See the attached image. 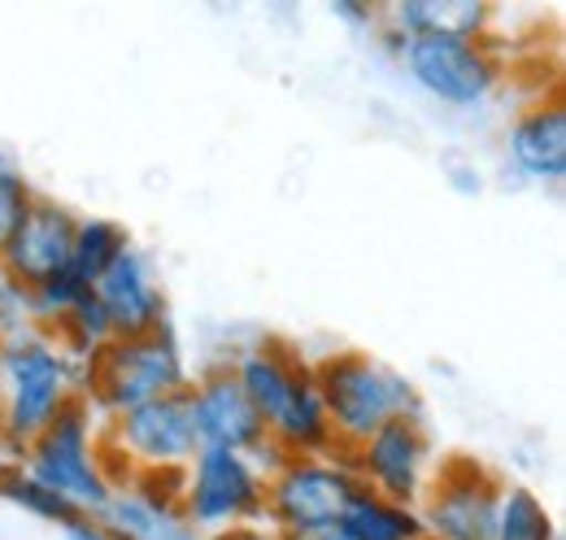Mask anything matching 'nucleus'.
<instances>
[{
  "mask_svg": "<svg viewBox=\"0 0 566 540\" xmlns=\"http://www.w3.org/2000/svg\"><path fill=\"white\" fill-rule=\"evenodd\" d=\"M227 366L235 371L244 397L253 402L262 427H266V445L280 458L332 454L336 449L323 402H318L310 357H301L283 340H258L244 353H235Z\"/></svg>",
  "mask_w": 566,
  "mask_h": 540,
  "instance_id": "1",
  "label": "nucleus"
},
{
  "mask_svg": "<svg viewBox=\"0 0 566 540\" xmlns=\"http://www.w3.org/2000/svg\"><path fill=\"white\" fill-rule=\"evenodd\" d=\"M87 397V362L40 328L4 336L0 362V440L22 454L66 405Z\"/></svg>",
  "mask_w": 566,
  "mask_h": 540,
  "instance_id": "2",
  "label": "nucleus"
},
{
  "mask_svg": "<svg viewBox=\"0 0 566 540\" xmlns=\"http://www.w3.org/2000/svg\"><path fill=\"white\" fill-rule=\"evenodd\" d=\"M314 384H318V402L327 414L336 454H354L384 423L419 414L415 384L361 349H336V353L318 357Z\"/></svg>",
  "mask_w": 566,
  "mask_h": 540,
  "instance_id": "3",
  "label": "nucleus"
},
{
  "mask_svg": "<svg viewBox=\"0 0 566 540\" xmlns=\"http://www.w3.org/2000/svg\"><path fill=\"white\" fill-rule=\"evenodd\" d=\"M18 467L83 515H101L114 497V479L105 471V418L87 397L66 405L18 454Z\"/></svg>",
  "mask_w": 566,
  "mask_h": 540,
  "instance_id": "4",
  "label": "nucleus"
},
{
  "mask_svg": "<svg viewBox=\"0 0 566 540\" xmlns=\"http://www.w3.org/2000/svg\"><path fill=\"white\" fill-rule=\"evenodd\" d=\"M280 454H235V449H197L184 467L179 519L197 537H218L240 523H262L266 515V475Z\"/></svg>",
  "mask_w": 566,
  "mask_h": 540,
  "instance_id": "5",
  "label": "nucleus"
},
{
  "mask_svg": "<svg viewBox=\"0 0 566 540\" xmlns=\"http://www.w3.org/2000/svg\"><path fill=\"white\" fill-rule=\"evenodd\" d=\"M192 375H188L184 349L170 328L148 332V336H114L87 362V405L101 418L184 393Z\"/></svg>",
  "mask_w": 566,
  "mask_h": 540,
  "instance_id": "6",
  "label": "nucleus"
},
{
  "mask_svg": "<svg viewBox=\"0 0 566 540\" xmlns=\"http://www.w3.org/2000/svg\"><path fill=\"white\" fill-rule=\"evenodd\" d=\"M357 475L345 454H301V458H275L266 475V515L283 540L314 537L340 523L357 497Z\"/></svg>",
  "mask_w": 566,
  "mask_h": 540,
  "instance_id": "7",
  "label": "nucleus"
},
{
  "mask_svg": "<svg viewBox=\"0 0 566 540\" xmlns=\"http://www.w3.org/2000/svg\"><path fill=\"white\" fill-rule=\"evenodd\" d=\"M384 40L406 74L449 110H480L501 87V53L489 40H462V35H401L397 27H384Z\"/></svg>",
  "mask_w": 566,
  "mask_h": 540,
  "instance_id": "8",
  "label": "nucleus"
},
{
  "mask_svg": "<svg viewBox=\"0 0 566 540\" xmlns=\"http://www.w3.org/2000/svg\"><path fill=\"white\" fill-rule=\"evenodd\" d=\"M197 449L201 440L188 414V388L105 418V471L114 479V492L136 475L184 471Z\"/></svg>",
  "mask_w": 566,
  "mask_h": 540,
  "instance_id": "9",
  "label": "nucleus"
},
{
  "mask_svg": "<svg viewBox=\"0 0 566 540\" xmlns=\"http://www.w3.org/2000/svg\"><path fill=\"white\" fill-rule=\"evenodd\" d=\"M505 479L475 458H440L419 510L423 540H493Z\"/></svg>",
  "mask_w": 566,
  "mask_h": 540,
  "instance_id": "10",
  "label": "nucleus"
},
{
  "mask_svg": "<svg viewBox=\"0 0 566 540\" xmlns=\"http://www.w3.org/2000/svg\"><path fill=\"white\" fill-rule=\"evenodd\" d=\"M345 458H349L357 484L366 492L388 497L397 506H419L431 475H436V463H440V454H436V445H431L423 427V414L384 423Z\"/></svg>",
  "mask_w": 566,
  "mask_h": 540,
  "instance_id": "11",
  "label": "nucleus"
},
{
  "mask_svg": "<svg viewBox=\"0 0 566 540\" xmlns=\"http://www.w3.org/2000/svg\"><path fill=\"white\" fill-rule=\"evenodd\" d=\"M188 414H192L201 449H235V454L271 449L258 409L244 397V388L227 362L201 371V380L188 384Z\"/></svg>",
  "mask_w": 566,
  "mask_h": 540,
  "instance_id": "12",
  "label": "nucleus"
},
{
  "mask_svg": "<svg viewBox=\"0 0 566 540\" xmlns=\"http://www.w3.org/2000/svg\"><path fill=\"white\" fill-rule=\"evenodd\" d=\"M74 227H78V214H71L66 205L49 201L35 193L31 209L22 214V222L13 227L4 253H0V270L22 288H40L49 283L53 274L71 267V249H74Z\"/></svg>",
  "mask_w": 566,
  "mask_h": 540,
  "instance_id": "13",
  "label": "nucleus"
},
{
  "mask_svg": "<svg viewBox=\"0 0 566 540\" xmlns=\"http://www.w3.org/2000/svg\"><path fill=\"white\" fill-rule=\"evenodd\" d=\"M96 301L109 314L114 336H148L166 328V292L140 249H123V258L96 279Z\"/></svg>",
  "mask_w": 566,
  "mask_h": 540,
  "instance_id": "14",
  "label": "nucleus"
},
{
  "mask_svg": "<svg viewBox=\"0 0 566 540\" xmlns=\"http://www.w3.org/2000/svg\"><path fill=\"white\" fill-rule=\"evenodd\" d=\"M505 153L514 170L532 184H563L566 179V110L558 96L532 101L505 132Z\"/></svg>",
  "mask_w": 566,
  "mask_h": 540,
  "instance_id": "15",
  "label": "nucleus"
},
{
  "mask_svg": "<svg viewBox=\"0 0 566 540\" xmlns=\"http://www.w3.org/2000/svg\"><path fill=\"white\" fill-rule=\"evenodd\" d=\"M388 18L401 35H462V40H489L493 4L480 0H406L392 4Z\"/></svg>",
  "mask_w": 566,
  "mask_h": 540,
  "instance_id": "16",
  "label": "nucleus"
},
{
  "mask_svg": "<svg viewBox=\"0 0 566 540\" xmlns=\"http://www.w3.org/2000/svg\"><path fill=\"white\" fill-rule=\"evenodd\" d=\"M349 540H423L419 528V510L415 506H397L388 497H375L366 488H357L349 510L336 523Z\"/></svg>",
  "mask_w": 566,
  "mask_h": 540,
  "instance_id": "17",
  "label": "nucleus"
},
{
  "mask_svg": "<svg viewBox=\"0 0 566 540\" xmlns=\"http://www.w3.org/2000/svg\"><path fill=\"white\" fill-rule=\"evenodd\" d=\"M123 249H132L127 227L109 222V218H78L71 249V274L83 288H96V279L123 258Z\"/></svg>",
  "mask_w": 566,
  "mask_h": 540,
  "instance_id": "18",
  "label": "nucleus"
},
{
  "mask_svg": "<svg viewBox=\"0 0 566 540\" xmlns=\"http://www.w3.org/2000/svg\"><path fill=\"white\" fill-rule=\"evenodd\" d=\"M493 540H558V528H554L549 506L527 484H505Z\"/></svg>",
  "mask_w": 566,
  "mask_h": 540,
  "instance_id": "19",
  "label": "nucleus"
},
{
  "mask_svg": "<svg viewBox=\"0 0 566 540\" xmlns=\"http://www.w3.org/2000/svg\"><path fill=\"white\" fill-rule=\"evenodd\" d=\"M0 497H9L13 506H22V510H31L35 519H49V523H57V528L74 515V506H66V501H62L57 492H49L44 484H35L22 467L0 471Z\"/></svg>",
  "mask_w": 566,
  "mask_h": 540,
  "instance_id": "20",
  "label": "nucleus"
},
{
  "mask_svg": "<svg viewBox=\"0 0 566 540\" xmlns=\"http://www.w3.org/2000/svg\"><path fill=\"white\" fill-rule=\"evenodd\" d=\"M31 201H35V193L22 179V170H13L9 162H0V253H4L9 236H13V227L22 222V214L31 209Z\"/></svg>",
  "mask_w": 566,
  "mask_h": 540,
  "instance_id": "21",
  "label": "nucleus"
},
{
  "mask_svg": "<svg viewBox=\"0 0 566 540\" xmlns=\"http://www.w3.org/2000/svg\"><path fill=\"white\" fill-rule=\"evenodd\" d=\"M31 328V310H27V292L0 270V336H18Z\"/></svg>",
  "mask_w": 566,
  "mask_h": 540,
  "instance_id": "22",
  "label": "nucleus"
},
{
  "mask_svg": "<svg viewBox=\"0 0 566 540\" xmlns=\"http://www.w3.org/2000/svg\"><path fill=\"white\" fill-rule=\"evenodd\" d=\"M62 532H66V540H123L101 515H83V510H74L71 519L62 523Z\"/></svg>",
  "mask_w": 566,
  "mask_h": 540,
  "instance_id": "23",
  "label": "nucleus"
},
{
  "mask_svg": "<svg viewBox=\"0 0 566 540\" xmlns=\"http://www.w3.org/2000/svg\"><path fill=\"white\" fill-rule=\"evenodd\" d=\"M210 540H283L271 523H240V528H231V532H218Z\"/></svg>",
  "mask_w": 566,
  "mask_h": 540,
  "instance_id": "24",
  "label": "nucleus"
},
{
  "mask_svg": "<svg viewBox=\"0 0 566 540\" xmlns=\"http://www.w3.org/2000/svg\"><path fill=\"white\" fill-rule=\"evenodd\" d=\"M296 540H349L340 528H327V532H314V537H296Z\"/></svg>",
  "mask_w": 566,
  "mask_h": 540,
  "instance_id": "25",
  "label": "nucleus"
},
{
  "mask_svg": "<svg viewBox=\"0 0 566 540\" xmlns=\"http://www.w3.org/2000/svg\"><path fill=\"white\" fill-rule=\"evenodd\" d=\"M0 362H4V336H0Z\"/></svg>",
  "mask_w": 566,
  "mask_h": 540,
  "instance_id": "26",
  "label": "nucleus"
}]
</instances>
